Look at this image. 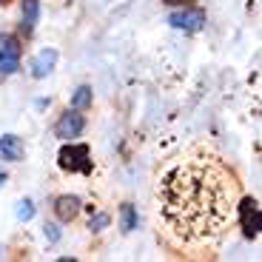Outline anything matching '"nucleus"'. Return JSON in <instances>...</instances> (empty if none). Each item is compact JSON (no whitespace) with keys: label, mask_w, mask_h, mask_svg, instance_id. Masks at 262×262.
Here are the masks:
<instances>
[{"label":"nucleus","mask_w":262,"mask_h":262,"mask_svg":"<svg viewBox=\"0 0 262 262\" xmlns=\"http://www.w3.org/2000/svg\"><path fill=\"white\" fill-rule=\"evenodd\" d=\"M243 183L214 148L200 145L165 165L157 177V208L180 245L214 248L234 223Z\"/></svg>","instance_id":"obj_1"},{"label":"nucleus","mask_w":262,"mask_h":262,"mask_svg":"<svg viewBox=\"0 0 262 262\" xmlns=\"http://www.w3.org/2000/svg\"><path fill=\"white\" fill-rule=\"evenodd\" d=\"M57 165L63 171H69V174H92V168H94L92 151H89L85 143H72L69 140L57 154Z\"/></svg>","instance_id":"obj_2"},{"label":"nucleus","mask_w":262,"mask_h":262,"mask_svg":"<svg viewBox=\"0 0 262 262\" xmlns=\"http://www.w3.org/2000/svg\"><path fill=\"white\" fill-rule=\"evenodd\" d=\"M234 220L239 223L245 239H256L262 228V214H259V203L254 196H239L236 200V211H234Z\"/></svg>","instance_id":"obj_3"},{"label":"nucleus","mask_w":262,"mask_h":262,"mask_svg":"<svg viewBox=\"0 0 262 262\" xmlns=\"http://www.w3.org/2000/svg\"><path fill=\"white\" fill-rule=\"evenodd\" d=\"M85 131V117L77 112V108H69V112H63L57 117V125H54V134H57V140H77L80 134Z\"/></svg>","instance_id":"obj_4"},{"label":"nucleus","mask_w":262,"mask_h":262,"mask_svg":"<svg viewBox=\"0 0 262 262\" xmlns=\"http://www.w3.org/2000/svg\"><path fill=\"white\" fill-rule=\"evenodd\" d=\"M20 69V40L14 34H0V74H14Z\"/></svg>","instance_id":"obj_5"},{"label":"nucleus","mask_w":262,"mask_h":262,"mask_svg":"<svg viewBox=\"0 0 262 262\" xmlns=\"http://www.w3.org/2000/svg\"><path fill=\"white\" fill-rule=\"evenodd\" d=\"M168 26L180 29V32H200L205 26V12L203 9H194V6H185L180 12L168 14Z\"/></svg>","instance_id":"obj_6"},{"label":"nucleus","mask_w":262,"mask_h":262,"mask_svg":"<svg viewBox=\"0 0 262 262\" xmlns=\"http://www.w3.org/2000/svg\"><path fill=\"white\" fill-rule=\"evenodd\" d=\"M0 157L6 163H20L26 157V148H23V140L17 134H3L0 137Z\"/></svg>","instance_id":"obj_7"},{"label":"nucleus","mask_w":262,"mask_h":262,"mask_svg":"<svg viewBox=\"0 0 262 262\" xmlns=\"http://www.w3.org/2000/svg\"><path fill=\"white\" fill-rule=\"evenodd\" d=\"M77 214H80V200L74 194H60L54 200V216L60 223H72Z\"/></svg>","instance_id":"obj_8"},{"label":"nucleus","mask_w":262,"mask_h":262,"mask_svg":"<svg viewBox=\"0 0 262 262\" xmlns=\"http://www.w3.org/2000/svg\"><path fill=\"white\" fill-rule=\"evenodd\" d=\"M54 66H57V49H43L32 63V74L37 80H43L54 72Z\"/></svg>","instance_id":"obj_9"},{"label":"nucleus","mask_w":262,"mask_h":262,"mask_svg":"<svg viewBox=\"0 0 262 262\" xmlns=\"http://www.w3.org/2000/svg\"><path fill=\"white\" fill-rule=\"evenodd\" d=\"M40 20V0H23V32L32 34Z\"/></svg>","instance_id":"obj_10"},{"label":"nucleus","mask_w":262,"mask_h":262,"mask_svg":"<svg viewBox=\"0 0 262 262\" xmlns=\"http://www.w3.org/2000/svg\"><path fill=\"white\" fill-rule=\"evenodd\" d=\"M134 228H137V208L131 203H123L120 205V231H123V234H131Z\"/></svg>","instance_id":"obj_11"},{"label":"nucleus","mask_w":262,"mask_h":262,"mask_svg":"<svg viewBox=\"0 0 262 262\" xmlns=\"http://www.w3.org/2000/svg\"><path fill=\"white\" fill-rule=\"evenodd\" d=\"M92 89L89 85H77L74 89V94H72V108H77V112H85L89 105H92Z\"/></svg>","instance_id":"obj_12"},{"label":"nucleus","mask_w":262,"mask_h":262,"mask_svg":"<svg viewBox=\"0 0 262 262\" xmlns=\"http://www.w3.org/2000/svg\"><path fill=\"white\" fill-rule=\"evenodd\" d=\"M108 225H112V216L105 214V211H100V214H94V216H92V223H89V231H92V234H100V231H105Z\"/></svg>","instance_id":"obj_13"},{"label":"nucleus","mask_w":262,"mask_h":262,"mask_svg":"<svg viewBox=\"0 0 262 262\" xmlns=\"http://www.w3.org/2000/svg\"><path fill=\"white\" fill-rule=\"evenodd\" d=\"M34 216V203L32 200H23V203L17 205V220H23V223H29Z\"/></svg>","instance_id":"obj_14"},{"label":"nucleus","mask_w":262,"mask_h":262,"mask_svg":"<svg viewBox=\"0 0 262 262\" xmlns=\"http://www.w3.org/2000/svg\"><path fill=\"white\" fill-rule=\"evenodd\" d=\"M43 231H46V239H49V243H57V239H60V228H57V225L46 223V225H43Z\"/></svg>","instance_id":"obj_15"},{"label":"nucleus","mask_w":262,"mask_h":262,"mask_svg":"<svg viewBox=\"0 0 262 262\" xmlns=\"http://www.w3.org/2000/svg\"><path fill=\"white\" fill-rule=\"evenodd\" d=\"M165 6H191V3H196V0H163Z\"/></svg>","instance_id":"obj_16"},{"label":"nucleus","mask_w":262,"mask_h":262,"mask_svg":"<svg viewBox=\"0 0 262 262\" xmlns=\"http://www.w3.org/2000/svg\"><path fill=\"white\" fill-rule=\"evenodd\" d=\"M3 183H6V171L0 168V185H3Z\"/></svg>","instance_id":"obj_17"}]
</instances>
